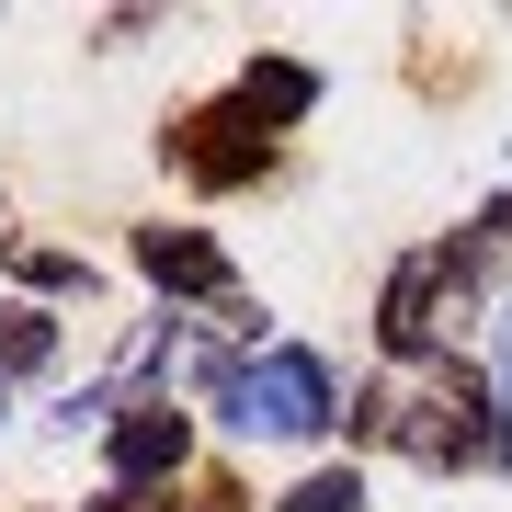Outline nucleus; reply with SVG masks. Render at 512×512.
<instances>
[{"instance_id":"1","label":"nucleus","mask_w":512,"mask_h":512,"mask_svg":"<svg viewBox=\"0 0 512 512\" xmlns=\"http://www.w3.org/2000/svg\"><path fill=\"white\" fill-rule=\"evenodd\" d=\"M228 421H239V433L296 444V433H319V421H330V376L308 365V353H262V365L228 387Z\"/></svg>"},{"instance_id":"8","label":"nucleus","mask_w":512,"mask_h":512,"mask_svg":"<svg viewBox=\"0 0 512 512\" xmlns=\"http://www.w3.org/2000/svg\"><path fill=\"white\" fill-rule=\"evenodd\" d=\"M114 512H126V501H114Z\"/></svg>"},{"instance_id":"4","label":"nucleus","mask_w":512,"mask_h":512,"mask_svg":"<svg viewBox=\"0 0 512 512\" xmlns=\"http://www.w3.org/2000/svg\"><path fill=\"white\" fill-rule=\"evenodd\" d=\"M239 103H251V114H308V69H251Z\"/></svg>"},{"instance_id":"7","label":"nucleus","mask_w":512,"mask_h":512,"mask_svg":"<svg viewBox=\"0 0 512 512\" xmlns=\"http://www.w3.org/2000/svg\"><path fill=\"white\" fill-rule=\"evenodd\" d=\"M501 410H512V319H501Z\"/></svg>"},{"instance_id":"6","label":"nucleus","mask_w":512,"mask_h":512,"mask_svg":"<svg viewBox=\"0 0 512 512\" xmlns=\"http://www.w3.org/2000/svg\"><path fill=\"white\" fill-rule=\"evenodd\" d=\"M285 512H365L353 478H308V490H285Z\"/></svg>"},{"instance_id":"5","label":"nucleus","mask_w":512,"mask_h":512,"mask_svg":"<svg viewBox=\"0 0 512 512\" xmlns=\"http://www.w3.org/2000/svg\"><path fill=\"white\" fill-rule=\"evenodd\" d=\"M46 353H57V330H46L35 308H12V319H0V365H46Z\"/></svg>"},{"instance_id":"2","label":"nucleus","mask_w":512,"mask_h":512,"mask_svg":"<svg viewBox=\"0 0 512 512\" xmlns=\"http://www.w3.org/2000/svg\"><path fill=\"white\" fill-rule=\"evenodd\" d=\"M137 262H148L160 285H194V296H217V285H228V262L205 251V239H183V228H148V239H137Z\"/></svg>"},{"instance_id":"3","label":"nucleus","mask_w":512,"mask_h":512,"mask_svg":"<svg viewBox=\"0 0 512 512\" xmlns=\"http://www.w3.org/2000/svg\"><path fill=\"white\" fill-rule=\"evenodd\" d=\"M160 467H183V410H137L114 433V478H160Z\"/></svg>"}]
</instances>
